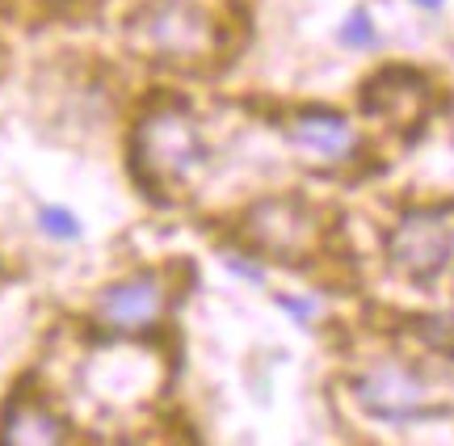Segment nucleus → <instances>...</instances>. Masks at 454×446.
<instances>
[{"label": "nucleus", "instance_id": "obj_1", "mask_svg": "<svg viewBox=\"0 0 454 446\" xmlns=\"http://www.w3.org/2000/svg\"><path fill=\"white\" fill-rule=\"evenodd\" d=\"M207 165V144L198 122L177 106H164L139 122L135 131V168L147 185H181Z\"/></svg>", "mask_w": 454, "mask_h": 446}, {"label": "nucleus", "instance_id": "obj_2", "mask_svg": "<svg viewBox=\"0 0 454 446\" xmlns=\"http://www.w3.org/2000/svg\"><path fill=\"white\" fill-rule=\"evenodd\" d=\"M130 38L156 59H173V64H194L215 51L211 17L194 0H147L130 17Z\"/></svg>", "mask_w": 454, "mask_h": 446}, {"label": "nucleus", "instance_id": "obj_3", "mask_svg": "<svg viewBox=\"0 0 454 446\" xmlns=\"http://www.w3.org/2000/svg\"><path fill=\"white\" fill-rule=\"evenodd\" d=\"M387 262L408 282H434L454 262V211L417 207L387 231Z\"/></svg>", "mask_w": 454, "mask_h": 446}, {"label": "nucleus", "instance_id": "obj_4", "mask_svg": "<svg viewBox=\"0 0 454 446\" xmlns=\"http://www.w3.org/2000/svg\"><path fill=\"white\" fill-rule=\"evenodd\" d=\"M354 400L366 417L391 421V426H408V421H425V417L442 413L429 383L404 363H374L371 371H362L354 379Z\"/></svg>", "mask_w": 454, "mask_h": 446}, {"label": "nucleus", "instance_id": "obj_5", "mask_svg": "<svg viewBox=\"0 0 454 446\" xmlns=\"http://www.w3.org/2000/svg\"><path fill=\"white\" fill-rule=\"evenodd\" d=\"M244 240L278 262H303L320 245V219L299 199H265L244 219Z\"/></svg>", "mask_w": 454, "mask_h": 446}, {"label": "nucleus", "instance_id": "obj_6", "mask_svg": "<svg viewBox=\"0 0 454 446\" xmlns=\"http://www.w3.org/2000/svg\"><path fill=\"white\" fill-rule=\"evenodd\" d=\"M168 312V286L160 274H130L106 286L98 299V320L118 337L152 333Z\"/></svg>", "mask_w": 454, "mask_h": 446}, {"label": "nucleus", "instance_id": "obj_7", "mask_svg": "<svg viewBox=\"0 0 454 446\" xmlns=\"http://www.w3.org/2000/svg\"><path fill=\"white\" fill-rule=\"evenodd\" d=\"M286 139H291V148L303 160H311L320 168H337L345 160H354L357 144H362L354 122L333 114V110H303V114H294L286 122Z\"/></svg>", "mask_w": 454, "mask_h": 446}, {"label": "nucleus", "instance_id": "obj_8", "mask_svg": "<svg viewBox=\"0 0 454 446\" xmlns=\"http://www.w3.org/2000/svg\"><path fill=\"white\" fill-rule=\"evenodd\" d=\"M366 110L383 114L395 127H412L429 114V84L412 72H383L366 89Z\"/></svg>", "mask_w": 454, "mask_h": 446}, {"label": "nucleus", "instance_id": "obj_9", "mask_svg": "<svg viewBox=\"0 0 454 446\" xmlns=\"http://www.w3.org/2000/svg\"><path fill=\"white\" fill-rule=\"evenodd\" d=\"M0 446H64V421L38 400H13L0 426Z\"/></svg>", "mask_w": 454, "mask_h": 446}, {"label": "nucleus", "instance_id": "obj_10", "mask_svg": "<svg viewBox=\"0 0 454 446\" xmlns=\"http://www.w3.org/2000/svg\"><path fill=\"white\" fill-rule=\"evenodd\" d=\"M340 47H349V51H371L379 47V26H374V17L366 4H357V9H349V17L340 21Z\"/></svg>", "mask_w": 454, "mask_h": 446}, {"label": "nucleus", "instance_id": "obj_11", "mask_svg": "<svg viewBox=\"0 0 454 446\" xmlns=\"http://www.w3.org/2000/svg\"><path fill=\"white\" fill-rule=\"evenodd\" d=\"M38 228L47 236H55V240H76L81 236V219L72 215L67 207H43L38 211Z\"/></svg>", "mask_w": 454, "mask_h": 446}, {"label": "nucleus", "instance_id": "obj_12", "mask_svg": "<svg viewBox=\"0 0 454 446\" xmlns=\"http://www.w3.org/2000/svg\"><path fill=\"white\" fill-rule=\"evenodd\" d=\"M223 262H227V270H231V274H240L244 282H265V274H261V265H253V262H240L236 253H227Z\"/></svg>", "mask_w": 454, "mask_h": 446}, {"label": "nucleus", "instance_id": "obj_13", "mask_svg": "<svg viewBox=\"0 0 454 446\" xmlns=\"http://www.w3.org/2000/svg\"><path fill=\"white\" fill-rule=\"evenodd\" d=\"M278 308H282V312H291L299 325H308L311 316H316V308H311V303H303V299H291V295H278Z\"/></svg>", "mask_w": 454, "mask_h": 446}, {"label": "nucleus", "instance_id": "obj_14", "mask_svg": "<svg viewBox=\"0 0 454 446\" xmlns=\"http://www.w3.org/2000/svg\"><path fill=\"white\" fill-rule=\"evenodd\" d=\"M412 4H417V9H425V13H438L446 0H412Z\"/></svg>", "mask_w": 454, "mask_h": 446}]
</instances>
